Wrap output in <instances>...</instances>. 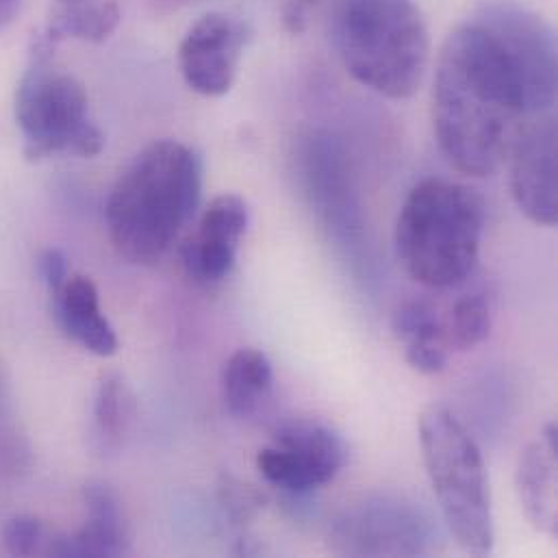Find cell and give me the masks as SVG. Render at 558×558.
Masks as SVG:
<instances>
[{
	"instance_id": "obj_1",
	"label": "cell",
	"mask_w": 558,
	"mask_h": 558,
	"mask_svg": "<svg viewBox=\"0 0 558 558\" xmlns=\"http://www.w3.org/2000/svg\"><path fill=\"white\" fill-rule=\"evenodd\" d=\"M553 28L513 0H487L439 54L433 124L446 159L468 177H492L524 126L557 102Z\"/></svg>"
},
{
	"instance_id": "obj_2",
	"label": "cell",
	"mask_w": 558,
	"mask_h": 558,
	"mask_svg": "<svg viewBox=\"0 0 558 558\" xmlns=\"http://www.w3.org/2000/svg\"><path fill=\"white\" fill-rule=\"evenodd\" d=\"M201 196V155L177 140L148 144L107 198L105 222L113 248L137 266L161 262L194 220Z\"/></svg>"
},
{
	"instance_id": "obj_3",
	"label": "cell",
	"mask_w": 558,
	"mask_h": 558,
	"mask_svg": "<svg viewBox=\"0 0 558 558\" xmlns=\"http://www.w3.org/2000/svg\"><path fill=\"white\" fill-rule=\"evenodd\" d=\"M330 41L354 81L402 100L428 65V31L413 0H330Z\"/></svg>"
},
{
	"instance_id": "obj_4",
	"label": "cell",
	"mask_w": 558,
	"mask_h": 558,
	"mask_svg": "<svg viewBox=\"0 0 558 558\" xmlns=\"http://www.w3.org/2000/svg\"><path fill=\"white\" fill-rule=\"evenodd\" d=\"M485 233L483 198L452 181L426 179L407 196L396 248L407 275L424 287H457L474 272Z\"/></svg>"
},
{
	"instance_id": "obj_5",
	"label": "cell",
	"mask_w": 558,
	"mask_h": 558,
	"mask_svg": "<svg viewBox=\"0 0 558 558\" xmlns=\"http://www.w3.org/2000/svg\"><path fill=\"white\" fill-rule=\"evenodd\" d=\"M424 465L435 489L444 522L457 546L487 557L496 544L492 494L483 452L461 420L433 404L420 415Z\"/></svg>"
},
{
	"instance_id": "obj_6",
	"label": "cell",
	"mask_w": 558,
	"mask_h": 558,
	"mask_svg": "<svg viewBox=\"0 0 558 558\" xmlns=\"http://www.w3.org/2000/svg\"><path fill=\"white\" fill-rule=\"evenodd\" d=\"M52 44L33 37L26 70L15 92V120L24 135V157L41 161L59 153L96 157L105 148L102 131L89 118L85 87L52 68Z\"/></svg>"
},
{
	"instance_id": "obj_7",
	"label": "cell",
	"mask_w": 558,
	"mask_h": 558,
	"mask_svg": "<svg viewBox=\"0 0 558 558\" xmlns=\"http://www.w3.org/2000/svg\"><path fill=\"white\" fill-rule=\"evenodd\" d=\"M332 553L343 557H426L437 531L422 507L396 496L345 507L328 529Z\"/></svg>"
},
{
	"instance_id": "obj_8",
	"label": "cell",
	"mask_w": 558,
	"mask_h": 558,
	"mask_svg": "<svg viewBox=\"0 0 558 558\" xmlns=\"http://www.w3.org/2000/svg\"><path fill=\"white\" fill-rule=\"evenodd\" d=\"M345 444L319 422H289L257 454L262 476L280 492L302 498L332 483L345 465Z\"/></svg>"
},
{
	"instance_id": "obj_9",
	"label": "cell",
	"mask_w": 558,
	"mask_h": 558,
	"mask_svg": "<svg viewBox=\"0 0 558 558\" xmlns=\"http://www.w3.org/2000/svg\"><path fill=\"white\" fill-rule=\"evenodd\" d=\"M557 118L535 116L509 148L511 194L520 211L539 227L558 222Z\"/></svg>"
},
{
	"instance_id": "obj_10",
	"label": "cell",
	"mask_w": 558,
	"mask_h": 558,
	"mask_svg": "<svg viewBox=\"0 0 558 558\" xmlns=\"http://www.w3.org/2000/svg\"><path fill=\"white\" fill-rule=\"evenodd\" d=\"M251 28L229 13H207L190 26L179 46V68L187 87L201 96H225L238 76Z\"/></svg>"
},
{
	"instance_id": "obj_11",
	"label": "cell",
	"mask_w": 558,
	"mask_h": 558,
	"mask_svg": "<svg viewBox=\"0 0 558 558\" xmlns=\"http://www.w3.org/2000/svg\"><path fill=\"white\" fill-rule=\"evenodd\" d=\"M248 207L235 194H222L203 211L196 231L181 246L185 275L203 284L227 279L238 262L242 240L248 231Z\"/></svg>"
},
{
	"instance_id": "obj_12",
	"label": "cell",
	"mask_w": 558,
	"mask_h": 558,
	"mask_svg": "<svg viewBox=\"0 0 558 558\" xmlns=\"http://www.w3.org/2000/svg\"><path fill=\"white\" fill-rule=\"evenodd\" d=\"M83 500L87 509L85 526L74 535H48L41 555L61 558H113L129 555V529L113 487L102 481H89L83 487Z\"/></svg>"
},
{
	"instance_id": "obj_13",
	"label": "cell",
	"mask_w": 558,
	"mask_h": 558,
	"mask_svg": "<svg viewBox=\"0 0 558 558\" xmlns=\"http://www.w3.org/2000/svg\"><path fill=\"white\" fill-rule=\"evenodd\" d=\"M558 428L548 424L542 441L524 448L518 463V494L526 520L544 535L557 537Z\"/></svg>"
},
{
	"instance_id": "obj_14",
	"label": "cell",
	"mask_w": 558,
	"mask_h": 558,
	"mask_svg": "<svg viewBox=\"0 0 558 558\" xmlns=\"http://www.w3.org/2000/svg\"><path fill=\"white\" fill-rule=\"evenodd\" d=\"M52 311L61 330L96 356H113L120 348L118 335L100 308V298L94 280L83 275H70L52 291Z\"/></svg>"
},
{
	"instance_id": "obj_15",
	"label": "cell",
	"mask_w": 558,
	"mask_h": 558,
	"mask_svg": "<svg viewBox=\"0 0 558 558\" xmlns=\"http://www.w3.org/2000/svg\"><path fill=\"white\" fill-rule=\"evenodd\" d=\"M391 328L404 345L407 363L426 376L439 374L448 365L450 343L446 322L428 300H409L391 317Z\"/></svg>"
},
{
	"instance_id": "obj_16",
	"label": "cell",
	"mask_w": 558,
	"mask_h": 558,
	"mask_svg": "<svg viewBox=\"0 0 558 558\" xmlns=\"http://www.w3.org/2000/svg\"><path fill=\"white\" fill-rule=\"evenodd\" d=\"M275 389V367L266 352L255 348L238 350L225 367L222 391L229 411L235 417H248L259 411Z\"/></svg>"
},
{
	"instance_id": "obj_17",
	"label": "cell",
	"mask_w": 558,
	"mask_h": 558,
	"mask_svg": "<svg viewBox=\"0 0 558 558\" xmlns=\"http://www.w3.org/2000/svg\"><path fill=\"white\" fill-rule=\"evenodd\" d=\"M120 7L116 2H74L63 4L48 22L44 35L59 44L61 39H83V41H105L120 24Z\"/></svg>"
},
{
	"instance_id": "obj_18",
	"label": "cell",
	"mask_w": 558,
	"mask_h": 558,
	"mask_svg": "<svg viewBox=\"0 0 558 558\" xmlns=\"http://www.w3.org/2000/svg\"><path fill=\"white\" fill-rule=\"evenodd\" d=\"M133 420V396L120 374H105L96 400H94V424L98 437L107 446H118Z\"/></svg>"
},
{
	"instance_id": "obj_19",
	"label": "cell",
	"mask_w": 558,
	"mask_h": 558,
	"mask_svg": "<svg viewBox=\"0 0 558 558\" xmlns=\"http://www.w3.org/2000/svg\"><path fill=\"white\" fill-rule=\"evenodd\" d=\"M444 322L450 350H472L483 343L492 332V304L485 293H465L452 304L450 315Z\"/></svg>"
},
{
	"instance_id": "obj_20",
	"label": "cell",
	"mask_w": 558,
	"mask_h": 558,
	"mask_svg": "<svg viewBox=\"0 0 558 558\" xmlns=\"http://www.w3.org/2000/svg\"><path fill=\"white\" fill-rule=\"evenodd\" d=\"M46 529L35 515H15L2 529V542L13 557H33L44 550Z\"/></svg>"
},
{
	"instance_id": "obj_21",
	"label": "cell",
	"mask_w": 558,
	"mask_h": 558,
	"mask_svg": "<svg viewBox=\"0 0 558 558\" xmlns=\"http://www.w3.org/2000/svg\"><path fill=\"white\" fill-rule=\"evenodd\" d=\"M220 500H222L227 515L240 526L253 522L266 507V498L255 487L244 485L235 478H227L222 483Z\"/></svg>"
},
{
	"instance_id": "obj_22",
	"label": "cell",
	"mask_w": 558,
	"mask_h": 558,
	"mask_svg": "<svg viewBox=\"0 0 558 558\" xmlns=\"http://www.w3.org/2000/svg\"><path fill=\"white\" fill-rule=\"evenodd\" d=\"M37 275L41 282L50 289V293L57 291L70 277V266H68L65 255L57 248H46L37 257Z\"/></svg>"
},
{
	"instance_id": "obj_23",
	"label": "cell",
	"mask_w": 558,
	"mask_h": 558,
	"mask_svg": "<svg viewBox=\"0 0 558 558\" xmlns=\"http://www.w3.org/2000/svg\"><path fill=\"white\" fill-rule=\"evenodd\" d=\"M22 0H0V31L7 28L20 13Z\"/></svg>"
},
{
	"instance_id": "obj_24",
	"label": "cell",
	"mask_w": 558,
	"mask_h": 558,
	"mask_svg": "<svg viewBox=\"0 0 558 558\" xmlns=\"http://www.w3.org/2000/svg\"><path fill=\"white\" fill-rule=\"evenodd\" d=\"M150 2L157 11H177L181 7H187V4H194L201 0H150Z\"/></svg>"
},
{
	"instance_id": "obj_25",
	"label": "cell",
	"mask_w": 558,
	"mask_h": 558,
	"mask_svg": "<svg viewBox=\"0 0 558 558\" xmlns=\"http://www.w3.org/2000/svg\"><path fill=\"white\" fill-rule=\"evenodd\" d=\"M61 4H74V2H83V0H59Z\"/></svg>"
}]
</instances>
